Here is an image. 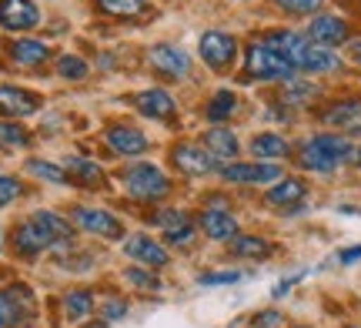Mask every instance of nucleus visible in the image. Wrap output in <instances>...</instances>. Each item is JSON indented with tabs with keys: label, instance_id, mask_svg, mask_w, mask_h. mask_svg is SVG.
I'll list each match as a JSON object with an SVG mask.
<instances>
[{
	"label": "nucleus",
	"instance_id": "nucleus-3",
	"mask_svg": "<svg viewBox=\"0 0 361 328\" xmlns=\"http://www.w3.org/2000/svg\"><path fill=\"white\" fill-rule=\"evenodd\" d=\"M121 184H124V191H128L134 201H161V198H168V191H171L168 174L157 168V164H147V161L121 168Z\"/></svg>",
	"mask_w": 361,
	"mask_h": 328
},
{
	"label": "nucleus",
	"instance_id": "nucleus-35",
	"mask_svg": "<svg viewBox=\"0 0 361 328\" xmlns=\"http://www.w3.org/2000/svg\"><path fill=\"white\" fill-rule=\"evenodd\" d=\"M284 13H298V17H305V13H318L324 7V0H274Z\"/></svg>",
	"mask_w": 361,
	"mask_h": 328
},
{
	"label": "nucleus",
	"instance_id": "nucleus-14",
	"mask_svg": "<svg viewBox=\"0 0 361 328\" xmlns=\"http://www.w3.org/2000/svg\"><path fill=\"white\" fill-rule=\"evenodd\" d=\"M40 11L34 0H0V27L7 30H30L37 27Z\"/></svg>",
	"mask_w": 361,
	"mask_h": 328
},
{
	"label": "nucleus",
	"instance_id": "nucleus-10",
	"mask_svg": "<svg viewBox=\"0 0 361 328\" xmlns=\"http://www.w3.org/2000/svg\"><path fill=\"white\" fill-rule=\"evenodd\" d=\"M71 218L78 228H84L87 235H101V238H121V221H117L111 211L104 208H87V205H78L71 211Z\"/></svg>",
	"mask_w": 361,
	"mask_h": 328
},
{
	"label": "nucleus",
	"instance_id": "nucleus-11",
	"mask_svg": "<svg viewBox=\"0 0 361 328\" xmlns=\"http://www.w3.org/2000/svg\"><path fill=\"white\" fill-rule=\"evenodd\" d=\"M124 255L141 265H151V268H168L171 262L168 248L161 241H154L151 235H128L124 238Z\"/></svg>",
	"mask_w": 361,
	"mask_h": 328
},
{
	"label": "nucleus",
	"instance_id": "nucleus-16",
	"mask_svg": "<svg viewBox=\"0 0 361 328\" xmlns=\"http://www.w3.org/2000/svg\"><path fill=\"white\" fill-rule=\"evenodd\" d=\"M151 67L157 74H164V78H184L191 71V57L180 47H174V44H157L151 51Z\"/></svg>",
	"mask_w": 361,
	"mask_h": 328
},
{
	"label": "nucleus",
	"instance_id": "nucleus-31",
	"mask_svg": "<svg viewBox=\"0 0 361 328\" xmlns=\"http://www.w3.org/2000/svg\"><path fill=\"white\" fill-rule=\"evenodd\" d=\"M27 171L34 174V178H40V181H51V184H64L67 181V171L61 168V164H51V161H27Z\"/></svg>",
	"mask_w": 361,
	"mask_h": 328
},
{
	"label": "nucleus",
	"instance_id": "nucleus-6",
	"mask_svg": "<svg viewBox=\"0 0 361 328\" xmlns=\"http://www.w3.org/2000/svg\"><path fill=\"white\" fill-rule=\"evenodd\" d=\"M171 161L180 174H191V178H204V174L218 171V158L201 145H178L171 151Z\"/></svg>",
	"mask_w": 361,
	"mask_h": 328
},
{
	"label": "nucleus",
	"instance_id": "nucleus-42",
	"mask_svg": "<svg viewBox=\"0 0 361 328\" xmlns=\"http://www.w3.org/2000/svg\"><path fill=\"white\" fill-rule=\"evenodd\" d=\"M351 57L361 64V40H355V44H351Z\"/></svg>",
	"mask_w": 361,
	"mask_h": 328
},
{
	"label": "nucleus",
	"instance_id": "nucleus-33",
	"mask_svg": "<svg viewBox=\"0 0 361 328\" xmlns=\"http://www.w3.org/2000/svg\"><path fill=\"white\" fill-rule=\"evenodd\" d=\"M57 74L67 80H84L87 78V64L74 54H64V57H57Z\"/></svg>",
	"mask_w": 361,
	"mask_h": 328
},
{
	"label": "nucleus",
	"instance_id": "nucleus-23",
	"mask_svg": "<svg viewBox=\"0 0 361 328\" xmlns=\"http://www.w3.org/2000/svg\"><path fill=\"white\" fill-rule=\"evenodd\" d=\"M204 147L218 161H228V158H234V154H238V138H234V131H228V128L214 124L211 131H204Z\"/></svg>",
	"mask_w": 361,
	"mask_h": 328
},
{
	"label": "nucleus",
	"instance_id": "nucleus-34",
	"mask_svg": "<svg viewBox=\"0 0 361 328\" xmlns=\"http://www.w3.org/2000/svg\"><path fill=\"white\" fill-rule=\"evenodd\" d=\"M0 145H7V147H27V145H30V134H27L20 124L0 121Z\"/></svg>",
	"mask_w": 361,
	"mask_h": 328
},
{
	"label": "nucleus",
	"instance_id": "nucleus-19",
	"mask_svg": "<svg viewBox=\"0 0 361 328\" xmlns=\"http://www.w3.org/2000/svg\"><path fill=\"white\" fill-rule=\"evenodd\" d=\"M13 248H17V255H24V258H34V255L54 248V245H51V238L44 235L37 224L27 218L24 224H17V228H13Z\"/></svg>",
	"mask_w": 361,
	"mask_h": 328
},
{
	"label": "nucleus",
	"instance_id": "nucleus-25",
	"mask_svg": "<svg viewBox=\"0 0 361 328\" xmlns=\"http://www.w3.org/2000/svg\"><path fill=\"white\" fill-rule=\"evenodd\" d=\"M11 57H13V64H20V67H37L47 61V47L40 40H13Z\"/></svg>",
	"mask_w": 361,
	"mask_h": 328
},
{
	"label": "nucleus",
	"instance_id": "nucleus-8",
	"mask_svg": "<svg viewBox=\"0 0 361 328\" xmlns=\"http://www.w3.org/2000/svg\"><path fill=\"white\" fill-rule=\"evenodd\" d=\"M201 231H204L207 238H214V241H231V238L238 235V218L228 211V205H224L221 198H214V201L201 211Z\"/></svg>",
	"mask_w": 361,
	"mask_h": 328
},
{
	"label": "nucleus",
	"instance_id": "nucleus-9",
	"mask_svg": "<svg viewBox=\"0 0 361 328\" xmlns=\"http://www.w3.org/2000/svg\"><path fill=\"white\" fill-rule=\"evenodd\" d=\"M34 312L30 291L27 288H4L0 291V328H20Z\"/></svg>",
	"mask_w": 361,
	"mask_h": 328
},
{
	"label": "nucleus",
	"instance_id": "nucleus-36",
	"mask_svg": "<svg viewBox=\"0 0 361 328\" xmlns=\"http://www.w3.org/2000/svg\"><path fill=\"white\" fill-rule=\"evenodd\" d=\"M124 278H128V285H134V288H141V291H157L161 288V281H157L151 272H141V268H128Z\"/></svg>",
	"mask_w": 361,
	"mask_h": 328
},
{
	"label": "nucleus",
	"instance_id": "nucleus-27",
	"mask_svg": "<svg viewBox=\"0 0 361 328\" xmlns=\"http://www.w3.org/2000/svg\"><path fill=\"white\" fill-rule=\"evenodd\" d=\"M67 178H74L78 184L94 188V184L104 181V168L101 164H94V161H87V158H71L67 161Z\"/></svg>",
	"mask_w": 361,
	"mask_h": 328
},
{
	"label": "nucleus",
	"instance_id": "nucleus-40",
	"mask_svg": "<svg viewBox=\"0 0 361 328\" xmlns=\"http://www.w3.org/2000/svg\"><path fill=\"white\" fill-rule=\"evenodd\" d=\"M197 281L201 285H234V281H241V272H214V275H201Z\"/></svg>",
	"mask_w": 361,
	"mask_h": 328
},
{
	"label": "nucleus",
	"instance_id": "nucleus-4",
	"mask_svg": "<svg viewBox=\"0 0 361 328\" xmlns=\"http://www.w3.org/2000/svg\"><path fill=\"white\" fill-rule=\"evenodd\" d=\"M245 74L255 80H291L295 67L288 64L274 47H268L264 40H255L245 54Z\"/></svg>",
	"mask_w": 361,
	"mask_h": 328
},
{
	"label": "nucleus",
	"instance_id": "nucleus-7",
	"mask_svg": "<svg viewBox=\"0 0 361 328\" xmlns=\"http://www.w3.org/2000/svg\"><path fill=\"white\" fill-rule=\"evenodd\" d=\"M218 174L231 184H274L281 181V168L271 161H255V164H224Z\"/></svg>",
	"mask_w": 361,
	"mask_h": 328
},
{
	"label": "nucleus",
	"instance_id": "nucleus-43",
	"mask_svg": "<svg viewBox=\"0 0 361 328\" xmlns=\"http://www.w3.org/2000/svg\"><path fill=\"white\" fill-rule=\"evenodd\" d=\"M351 161H358V164H361V151H358V147H355V154H351Z\"/></svg>",
	"mask_w": 361,
	"mask_h": 328
},
{
	"label": "nucleus",
	"instance_id": "nucleus-1",
	"mask_svg": "<svg viewBox=\"0 0 361 328\" xmlns=\"http://www.w3.org/2000/svg\"><path fill=\"white\" fill-rule=\"evenodd\" d=\"M268 47L281 54L288 64L295 67V71H308V74H331L338 71V54L331 47H322V44H314L308 34H295V30H278V34H271L264 40Z\"/></svg>",
	"mask_w": 361,
	"mask_h": 328
},
{
	"label": "nucleus",
	"instance_id": "nucleus-39",
	"mask_svg": "<svg viewBox=\"0 0 361 328\" xmlns=\"http://www.w3.org/2000/svg\"><path fill=\"white\" fill-rule=\"evenodd\" d=\"M104 322H117V318L128 315V302L124 298H111V302H104Z\"/></svg>",
	"mask_w": 361,
	"mask_h": 328
},
{
	"label": "nucleus",
	"instance_id": "nucleus-37",
	"mask_svg": "<svg viewBox=\"0 0 361 328\" xmlns=\"http://www.w3.org/2000/svg\"><path fill=\"white\" fill-rule=\"evenodd\" d=\"M284 325V315L278 308H268V312H258V315L251 318V328H278Z\"/></svg>",
	"mask_w": 361,
	"mask_h": 328
},
{
	"label": "nucleus",
	"instance_id": "nucleus-12",
	"mask_svg": "<svg viewBox=\"0 0 361 328\" xmlns=\"http://www.w3.org/2000/svg\"><path fill=\"white\" fill-rule=\"evenodd\" d=\"M37 111H40V97L34 91L0 84V114H4V118H30V114H37Z\"/></svg>",
	"mask_w": 361,
	"mask_h": 328
},
{
	"label": "nucleus",
	"instance_id": "nucleus-5",
	"mask_svg": "<svg viewBox=\"0 0 361 328\" xmlns=\"http://www.w3.org/2000/svg\"><path fill=\"white\" fill-rule=\"evenodd\" d=\"M197 51H201V61L211 71H228L234 64V57H238V40L228 30H207L201 44H197Z\"/></svg>",
	"mask_w": 361,
	"mask_h": 328
},
{
	"label": "nucleus",
	"instance_id": "nucleus-22",
	"mask_svg": "<svg viewBox=\"0 0 361 328\" xmlns=\"http://www.w3.org/2000/svg\"><path fill=\"white\" fill-rule=\"evenodd\" d=\"M305 181H298V178H281V181L271 184V191L264 195V201L268 205H274V208H284V205H298L301 198H305Z\"/></svg>",
	"mask_w": 361,
	"mask_h": 328
},
{
	"label": "nucleus",
	"instance_id": "nucleus-17",
	"mask_svg": "<svg viewBox=\"0 0 361 328\" xmlns=\"http://www.w3.org/2000/svg\"><path fill=\"white\" fill-rule=\"evenodd\" d=\"M134 107L141 111L144 118H151V121H168L171 114L178 111L174 97H171L168 91H161V87H147V91L134 94Z\"/></svg>",
	"mask_w": 361,
	"mask_h": 328
},
{
	"label": "nucleus",
	"instance_id": "nucleus-32",
	"mask_svg": "<svg viewBox=\"0 0 361 328\" xmlns=\"http://www.w3.org/2000/svg\"><path fill=\"white\" fill-rule=\"evenodd\" d=\"M314 94H318V87H314V84H305V80H284L281 97L288 101V104H308Z\"/></svg>",
	"mask_w": 361,
	"mask_h": 328
},
{
	"label": "nucleus",
	"instance_id": "nucleus-24",
	"mask_svg": "<svg viewBox=\"0 0 361 328\" xmlns=\"http://www.w3.org/2000/svg\"><path fill=\"white\" fill-rule=\"evenodd\" d=\"M251 154H255V158H264V161H278V158H284V154H291V145L284 141L281 134L264 131V134H258V138H251Z\"/></svg>",
	"mask_w": 361,
	"mask_h": 328
},
{
	"label": "nucleus",
	"instance_id": "nucleus-18",
	"mask_svg": "<svg viewBox=\"0 0 361 328\" xmlns=\"http://www.w3.org/2000/svg\"><path fill=\"white\" fill-rule=\"evenodd\" d=\"M157 224L164 228V241L174 245V248H188L194 241V224L184 211H161V214H157Z\"/></svg>",
	"mask_w": 361,
	"mask_h": 328
},
{
	"label": "nucleus",
	"instance_id": "nucleus-15",
	"mask_svg": "<svg viewBox=\"0 0 361 328\" xmlns=\"http://www.w3.org/2000/svg\"><path fill=\"white\" fill-rule=\"evenodd\" d=\"M348 30L351 27L335 17V13H318L314 20L308 24V37L314 44H322V47H335V44H345L348 40Z\"/></svg>",
	"mask_w": 361,
	"mask_h": 328
},
{
	"label": "nucleus",
	"instance_id": "nucleus-41",
	"mask_svg": "<svg viewBox=\"0 0 361 328\" xmlns=\"http://www.w3.org/2000/svg\"><path fill=\"white\" fill-rule=\"evenodd\" d=\"M361 258V248H348V251H341V255H338V262L341 265H351V262H358Z\"/></svg>",
	"mask_w": 361,
	"mask_h": 328
},
{
	"label": "nucleus",
	"instance_id": "nucleus-28",
	"mask_svg": "<svg viewBox=\"0 0 361 328\" xmlns=\"http://www.w3.org/2000/svg\"><path fill=\"white\" fill-rule=\"evenodd\" d=\"M231 251L238 258H268L271 245L258 235H234L231 238Z\"/></svg>",
	"mask_w": 361,
	"mask_h": 328
},
{
	"label": "nucleus",
	"instance_id": "nucleus-13",
	"mask_svg": "<svg viewBox=\"0 0 361 328\" xmlns=\"http://www.w3.org/2000/svg\"><path fill=\"white\" fill-rule=\"evenodd\" d=\"M104 141L107 147L121 154V158H134V154H144L147 151V138H144L137 128H128V124H111L104 131Z\"/></svg>",
	"mask_w": 361,
	"mask_h": 328
},
{
	"label": "nucleus",
	"instance_id": "nucleus-26",
	"mask_svg": "<svg viewBox=\"0 0 361 328\" xmlns=\"http://www.w3.org/2000/svg\"><path fill=\"white\" fill-rule=\"evenodd\" d=\"M234 111H238V97H234V91H218L211 101H207L204 118L211 121V124H224L228 118H234Z\"/></svg>",
	"mask_w": 361,
	"mask_h": 328
},
{
	"label": "nucleus",
	"instance_id": "nucleus-38",
	"mask_svg": "<svg viewBox=\"0 0 361 328\" xmlns=\"http://www.w3.org/2000/svg\"><path fill=\"white\" fill-rule=\"evenodd\" d=\"M17 195H20V181H13V178H7V174H0V208L11 205Z\"/></svg>",
	"mask_w": 361,
	"mask_h": 328
},
{
	"label": "nucleus",
	"instance_id": "nucleus-30",
	"mask_svg": "<svg viewBox=\"0 0 361 328\" xmlns=\"http://www.w3.org/2000/svg\"><path fill=\"white\" fill-rule=\"evenodd\" d=\"M97 7L111 17H137L147 11V0H97Z\"/></svg>",
	"mask_w": 361,
	"mask_h": 328
},
{
	"label": "nucleus",
	"instance_id": "nucleus-21",
	"mask_svg": "<svg viewBox=\"0 0 361 328\" xmlns=\"http://www.w3.org/2000/svg\"><path fill=\"white\" fill-rule=\"evenodd\" d=\"M324 124L331 128H341V131H358L361 128V101L358 97H348V101H338L322 114Z\"/></svg>",
	"mask_w": 361,
	"mask_h": 328
},
{
	"label": "nucleus",
	"instance_id": "nucleus-2",
	"mask_svg": "<svg viewBox=\"0 0 361 328\" xmlns=\"http://www.w3.org/2000/svg\"><path fill=\"white\" fill-rule=\"evenodd\" d=\"M355 154V145L348 138H338V134H314L305 145L298 147V164L305 171H318V174H328L335 171L338 164L351 161Z\"/></svg>",
	"mask_w": 361,
	"mask_h": 328
},
{
	"label": "nucleus",
	"instance_id": "nucleus-20",
	"mask_svg": "<svg viewBox=\"0 0 361 328\" xmlns=\"http://www.w3.org/2000/svg\"><path fill=\"white\" fill-rule=\"evenodd\" d=\"M30 221L37 224L40 231L51 238V245H57V248H67V245L74 241V228H71V221L61 218V214H54V211H34Z\"/></svg>",
	"mask_w": 361,
	"mask_h": 328
},
{
	"label": "nucleus",
	"instance_id": "nucleus-29",
	"mask_svg": "<svg viewBox=\"0 0 361 328\" xmlns=\"http://www.w3.org/2000/svg\"><path fill=\"white\" fill-rule=\"evenodd\" d=\"M64 312H67V318H74V322H80V318H87L90 312H94V295L90 291H71L64 298Z\"/></svg>",
	"mask_w": 361,
	"mask_h": 328
}]
</instances>
